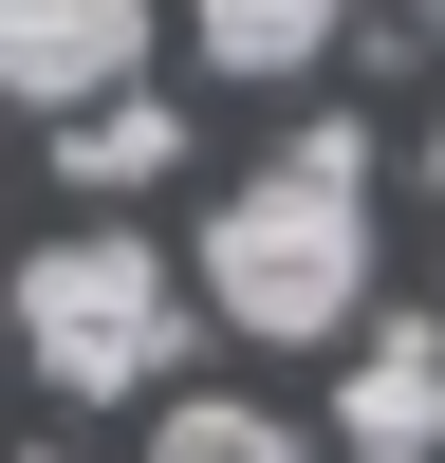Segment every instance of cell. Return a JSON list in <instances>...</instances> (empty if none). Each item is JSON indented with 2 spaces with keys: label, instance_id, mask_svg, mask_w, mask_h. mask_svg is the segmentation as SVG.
Wrapping results in <instances>:
<instances>
[{
  "label": "cell",
  "instance_id": "1",
  "mask_svg": "<svg viewBox=\"0 0 445 463\" xmlns=\"http://www.w3.org/2000/svg\"><path fill=\"white\" fill-rule=\"evenodd\" d=\"M185 260H204V316L260 334V353L371 334V130H353V111H316L260 185H222V222H204Z\"/></svg>",
  "mask_w": 445,
  "mask_h": 463
},
{
  "label": "cell",
  "instance_id": "2",
  "mask_svg": "<svg viewBox=\"0 0 445 463\" xmlns=\"http://www.w3.org/2000/svg\"><path fill=\"white\" fill-rule=\"evenodd\" d=\"M19 353L56 371L74 408H130V390H167V353H185V279L148 241H111V222H74L56 260H19Z\"/></svg>",
  "mask_w": 445,
  "mask_h": 463
},
{
  "label": "cell",
  "instance_id": "3",
  "mask_svg": "<svg viewBox=\"0 0 445 463\" xmlns=\"http://www.w3.org/2000/svg\"><path fill=\"white\" fill-rule=\"evenodd\" d=\"M148 56V0H0V111H93L130 93Z\"/></svg>",
  "mask_w": 445,
  "mask_h": 463
},
{
  "label": "cell",
  "instance_id": "4",
  "mask_svg": "<svg viewBox=\"0 0 445 463\" xmlns=\"http://www.w3.org/2000/svg\"><path fill=\"white\" fill-rule=\"evenodd\" d=\"M334 445H353V463H445V316H371L353 334Z\"/></svg>",
  "mask_w": 445,
  "mask_h": 463
},
{
  "label": "cell",
  "instance_id": "5",
  "mask_svg": "<svg viewBox=\"0 0 445 463\" xmlns=\"http://www.w3.org/2000/svg\"><path fill=\"white\" fill-rule=\"evenodd\" d=\"M185 19H204L222 74H260V93H279V74H316L334 37H353V0H185Z\"/></svg>",
  "mask_w": 445,
  "mask_h": 463
},
{
  "label": "cell",
  "instance_id": "6",
  "mask_svg": "<svg viewBox=\"0 0 445 463\" xmlns=\"http://www.w3.org/2000/svg\"><path fill=\"white\" fill-rule=\"evenodd\" d=\"M56 167L74 185H167L185 167V111L167 93H93V111H56Z\"/></svg>",
  "mask_w": 445,
  "mask_h": 463
},
{
  "label": "cell",
  "instance_id": "7",
  "mask_svg": "<svg viewBox=\"0 0 445 463\" xmlns=\"http://www.w3.org/2000/svg\"><path fill=\"white\" fill-rule=\"evenodd\" d=\"M148 463H316V445H297V408H241V390H185L167 427H148Z\"/></svg>",
  "mask_w": 445,
  "mask_h": 463
},
{
  "label": "cell",
  "instance_id": "8",
  "mask_svg": "<svg viewBox=\"0 0 445 463\" xmlns=\"http://www.w3.org/2000/svg\"><path fill=\"white\" fill-rule=\"evenodd\" d=\"M427 204H445V111H427Z\"/></svg>",
  "mask_w": 445,
  "mask_h": 463
},
{
  "label": "cell",
  "instance_id": "9",
  "mask_svg": "<svg viewBox=\"0 0 445 463\" xmlns=\"http://www.w3.org/2000/svg\"><path fill=\"white\" fill-rule=\"evenodd\" d=\"M0 334H19V297H0Z\"/></svg>",
  "mask_w": 445,
  "mask_h": 463
},
{
  "label": "cell",
  "instance_id": "10",
  "mask_svg": "<svg viewBox=\"0 0 445 463\" xmlns=\"http://www.w3.org/2000/svg\"><path fill=\"white\" fill-rule=\"evenodd\" d=\"M427 19H445V0H427Z\"/></svg>",
  "mask_w": 445,
  "mask_h": 463
}]
</instances>
